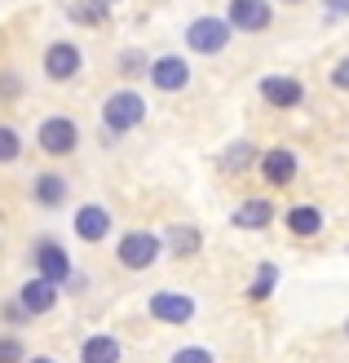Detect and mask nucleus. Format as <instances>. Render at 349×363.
I'll return each instance as SVG.
<instances>
[{
  "mask_svg": "<svg viewBox=\"0 0 349 363\" xmlns=\"http://www.w3.org/2000/svg\"><path fill=\"white\" fill-rule=\"evenodd\" d=\"M142 120H146V102H142V94H133V89H120V94H111L106 106H102V124L111 133H128V129H137Z\"/></svg>",
  "mask_w": 349,
  "mask_h": 363,
  "instance_id": "1",
  "label": "nucleus"
},
{
  "mask_svg": "<svg viewBox=\"0 0 349 363\" xmlns=\"http://www.w3.org/2000/svg\"><path fill=\"white\" fill-rule=\"evenodd\" d=\"M35 142H40L45 155H71V151H76V142H80V129H76V120H71V116H49V120H40Z\"/></svg>",
  "mask_w": 349,
  "mask_h": 363,
  "instance_id": "2",
  "label": "nucleus"
},
{
  "mask_svg": "<svg viewBox=\"0 0 349 363\" xmlns=\"http://www.w3.org/2000/svg\"><path fill=\"white\" fill-rule=\"evenodd\" d=\"M159 262V240L151 230H128L120 240V266L124 270H151Z\"/></svg>",
  "mask_w": 349,
  "mask_h": 363,
  "instance_id": "3",
  "label": "nucleus"
},
{
  "mask_svg": "<svg viewBox=\"0 0 349 363\" xmlns=\"http://www.w3.org/2000/svg\"><path fill=\"white\" fill-rule=\"evenodd\" d=\"M226 40H230V23H222V18H195L186 27V45L195 53H222Z\"/></svg>",
  "mask_w": 349,
  "mask_h": 363,
  "instance_id": "4",
  "label": "nucleus"
},
{
  "mask_svg": "<svg viewBox=\"0 0 349 363\" xmlns=\"http://www.w3.org/2000/svg\"><path fill=\"white\" fill-rule=\"evenodd\" d=\"M31 262H35V270H40V279L58 284V288L71 279V257H67V248H62V244H53V240H40V244H35Z\"/></svg>",
  "mask_w": 349,
  "mask_h": 363,
  "instance_id": "5",
  "label": "nucleus"
},
{
  "mask_svg": "<svg viewBox=\"0 0 349 363\" xmlns=\"http://www.w3.org/2000/svg\"><path fill=\"white\" fill-rule=\"evenodd\" d=\"M151 84L159 94H181V89L190 84V67L186 58H177V53H164V58L151 62Z\"/></svg>",
  "mask_w": 349,
  "mask_h": 363,
  "instance_id": "6",
  "label": "nucleus"
},
{
  "mask_svg": "<svg viewBox=\"0 0 349 363\" xmlns=\"http://www.w3.org/2000/svg\"><path fill=\"white\" fill-rule=\"evenodd\" d=\"M151 319L159 323H190L195 319V301L186 293H168V288H159L151 297Z\"/></svg>",
  "mask_w": 349,
  "mask_h": 363,
  "instance_id": "7",
  "label": "nucleus"
},
{
  "mask_svg": "<svg viewBox=\"0 0 349 363\" xmlns=\"http://www.w3.org/2000/svg\"><path fill=\"white\" fill-rule=\"evenodd\" d=\"M274 23L270 0H230V27L239 31H265Z\"/></svg>",
  "mask_w": 349,
  "mask_h": 363,
  "instance_id": "8",
  "label": "nucleus"
},
{
  "mask_svg": "<svg viewBox=\"0 0 349 363\" xmlns=\"http://www.w3.org/2000/svg\"><path fill=\"white\" fill-rule=\"evenodd\" d=\"M76 71H80V49L71 40H58L45 49V76L49 80H71Z\"/></svg>",
  "mask_w": 349,
  "mask_h": 363,
  "instance_id": "9",
  "label": "nucleus"
},
{
  "mask_svg": "<svg viewBox=\"0 0 349 363\" xmlns=\"http://www.w3.org/2000/svg\"><path fill=\"white\" fill-rule=\"evenodd\" d=\"M18 306L27 311V319H31V315L53 311V306H58V284H49V279L35 275L31 284H23V293H18Z\"/></svg>",
  "mask_w": 349,
  "mask_h": 363,
  "instance_id": "10",
  "label": "nucleus"
},
{
  "mask_svg": "<svg viewBox=\"0 0 349 363\" xmlns=\"http://www.w3.org/2000/svg\"><path fill=\"white\" fill-rule=\"evenodd\" d=\"M261 173L270 186H287L292 177H297V151H287V147H274L261 155Z\"/></svg>",
  "mask_w": 349,
  "mask_h": 363,
  "instance_id": "11",
  "label": "nucleus"
},
{
  "mask_svg": "<svg viewBox=\"0 0 349 363\" xmlns=\"http://www.w3.org/2000/svg\"><path fill=\"white\" fill-rule=\"evenodd\" d=\"M261 98L270 106H301L305 89H301V80H292V76H265L261 80Z\"/></svg>",
  "mask_w": 349,
  "mask_h": 363,
  "instance_id": "12",
  "label": "nucleus"
},
{
  "mask_svg": "<svg viewBox=\"0 0 349 363\" xmlns=\"http://www.w3.org/2000/svg\"><path fill=\"white\" fill-rule=\"evenodd\" d=\"M76 235L84 244H98V240H106L111 235V213L106 208H98V204H84L80 213H76Z\"/></svg>",
  "mask_w": 349,
  "mask_h": 363,
  "instance_id": "13",
  "label": "nucleus"
},
{
  "mask_svg": "<svg viewBox=\"0 0 349 363\" xmlns=\"http://www.w3.org/2000/svg\"><path fill=\"white\" fill-rule=\"evenodd\" d=\"M230 222H234V226H244V230H261V226L274 222V204H270V199H244V204L234 208Z\"/></svg>",
  "mask_w": 349,
  "mask_h": 363,
  "instance_id": "14",
  "label": "nucleus"
},
{
  "mask_svg": "<svg viewBox=\"0 0 349 363\" xmlns=\"http://www.w3.org/2000/svg\"><path fill=\"white\" fill-rule=\"evenodd\" d=\"M80 363H120V341L106 333H93L80 346Z\"/></svg>",
  "mask_w": 349,
  "mask_h": 363,
  "instance_id": "15",
  "label": "nucleus"
},
{
  "mask_svg": "<svg viewBox=\"0 0 349 363\" xmlns=\"http://www.w3.org/2000/svg\"><path fill=\"white\" fill-rule=\"evenodd\" d=\"M67 182L58 177V173H40V177H35V204H40V208H62L67 204Z\"/></svg>",
  "mask_w": 349,
  "mask_h": 363,
  "instance_id": "16",
  "label": "nucleus"
},
{
  "mask_svg": "<svg viewBox=\"0 0 349 363\" xmlns=\"http://www.w3.org/2000/svg\"><path fill=\"white\" fill-rule=\"evenodd\" d=\"M287 230L292 235H301V240H309V235H319L323 230V213L319 208H309V204H297L287 213Z\"/></svg>",
  "mask_w": 349,
  "mask_h": 363,
  "instance_id": "17",
  "label": "nucleus"
},
{
  "mask_svg": "<svg viewBox=\"0 0 349 363\" xmlns=\"http://www.w3.org/2000/svg\"><path fill=\"white\" fill-rule=\"evenodd\" d=\"M199 226H168V252H177V257H190V252H199Z\"/></svg>",
  "mask_w": 349,
  "mask_h": 363,
  "instance_id": "18",
  "label": "nucleus"
},
{
  "mask_svg": "<svg viewBox=\"0 0 349 363\" xmlns=\"http://www.w3.org/2000/svg\"><path fill=\"white\" fill-rule=\"evenodd\" d=\"M222 164H226V173H244V169H252V164H256V147H252V142H234V147L226 151Z\"/></svg>",
  "mask_w": 349,
  "mask_h": 363,
  "instance_id": "19",
  "label": "nucleus"
},
{
  "mask_svg": "<svg viewBox=\"0 0 349 363\" xmlns=\"http://www.w3.org/2000/svg\"><path fill=\"white\" fill-rule=\"evenodd\" d=\"M274 284H279V266H274V262H261V270H256V279H252V288H248V297H252V301H265Z\"/></svg>",
  "mask_w": 349,
  "mask_h": 363,
  "instance_id": "20",
  "label": "nucleus"
},
{
  "mask_svg": "<svg viewBox=\"0 0 349 363\" xmlns=\"http://www.w3.org/2000/svg\"><path fill=\"white\" fill-rule=\"evenodd\" d=\"M71 18H76V23H84V27H102V23H106V5H98V0H84V5L71 9Z\"/></svg>",
  "mask_w": 349,
  "mask_h": 363,
  "instance_id": "21",
  "label": "nucleus"
},
{
  "mask_svg": "<svg viewBox=\"0 0 349 363\" xmlns=\"http://www.w3.org/2000/svg\"><path fill=\"white\" fill-rule=\"evenodd\" d=\"M23 155V138H18L9 124H0V164H13Z\"/></svg>",
  "mask_w": 349,
  "mask_h": 363,
  "instance_id": "22",
  "label": "nucleus"
},
{
  "mask_svg": "<svg viewBox=\"0 0 349 363\" xmlns=\"http://www.w3.org/2000/svg\"><path fill=\"white\" fill-rule=\"evenodd\" d=\"M0 363H27V354H23V341L18 337H0Z\"/></svg>",
  "mask_w": 349,
  "mask_h": 363,
  "instance_id": "23",
  "label": "nucleus"
},
{
  "mask_svg": "<svg viewBox=\"0 0 349 363\" xmlns=\"http://www.w3.org/2000/svg\"><path fill=\"white\" fill-rule=\"evenodd\" d=\"M168 363H212V354H208L204 346H181Z\"/></svg>",
  "mask_w": 349,
  "mask_h": 363,
  "instance_id": "24",
  "label": "nucleus"
},
{
  "mask_svg": "<svg viewBox=\"0 0 349 363\" xmlns=\"http://www.w3.org/2000/svg\"><path fill=\"white\" fill-rule=\"evenodd\" d=\"M146 67H151V62H146V53H124V58H120V71H124V76H137V71H146Z\"/></svg>",
  "mask_w": 349,
  "mask_h": 363,
  "instance_id": "25",
  "label": "nucleus"
},
{
  "mask_svg": "<svg viewBox=\"0 0 349 363\" xmlns=\"http://www.w3.org/2000/svg\"><path fill=\"white\" fill-rule=\"evenodd\" d=\"M18 94H23V80H18L13 71H5V76H0V98H5V102H13Z\"/></svg>",
  "mask_w": 349,
  "mask_h": 363,
  "instance_id": "26",
  "label": "nucleus"
},
{
  "mask_svg": "<svg viewBox=\"0 0 349 363\" xmlns=\"http://www.w3.org/2000/svg\"><path fill=\"white\" fill-rule=\"evenodd\" d=\"M332 84H336V89H349V58L332 67Z\"/></svg>",
  "mask_w": 349,
  "mask_h": 363,
  "instance_id": "27",
  "label": "nucleus"
},
{
  "mask_svg": "<svg viewBox=\"0 0 349 363\" xmlns=\"http://www.w3.org/2000/svg\"><path fill=\"white\" fill-rule=\"evenodd\" d=\"M327 13H332V18H349V0H327Z\"/></svg>",
  "mask_w": 349,
  "mask_h": 363,
  "instance_id": "28",
  "label": "nucleus"
},
{
  "mask_svg": "<svg viewBox=\"0 0 349 363\" xmlns=\"http://www.w3.org/2000/svg\"><path fill=\"white\" fill-rule=\"evenodd\" d=\"M5 319H9V323H23V319H27V311L13 301V306H5Z\"/></svg>",
  "mask_w": 349,
  "mask_h": 363,
  "instance_id": "29",
  "label": "nucleus"
},
{
  "mask_svg": "<svg viewBox=\"0 0 349 363\" xmlns=\"http://www.w3.org/2000/svg\"><path fill=\"white\" fill-rule=\"evenodd\" d=\"M27 363H58V359H49V354H35V359H27Z\"/></svg>",
  "mask_w": 349,
  "mask_h": 363,
  "instance_id": "30",
  "label": "nucleus"
},
{
  "mask_svg": "<svg viewBox=\"0 0 349 363\" xmlns=\"http://www.w3.org/2000/svg\"><path fill=\"white\" fill-rule=\"evenodd\" d=\"M98 5H111V0H98Z\"/></svg>",
  "mask_w": 349,
  "mask_h": 363,
  "instance_id": "31",
  "label": "nucleus"
},
{
  "mask_svg": "<svg viewBox=\"0 0 349 363\" xmlns=\"http://www.w3.org/2000/svg\"><path fill=\"white\" fill-rule=\"evenodd\" d=\"M287 5H301V0H287Z\"/></svg>",
  "mask_w": 349,
  "mask_h": 363,
  "instance_id": "32",
  "label": "nucleus"
},
{
  "mask_svg": "<svg viewBox=\"0 0 349 363\" xmlns=\"http://www.w3.org/2000/svg\"><path fill=\"white\" fill-rule=\"evenodd\" d=\"M345 337H349V323H345Z\"/></svg>",
  "mask_w": 349,
  "mask_h": 363,
  "instance_id": "33",
  "label": "nucleus"
}]
</instances>
